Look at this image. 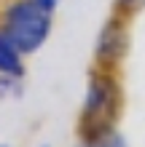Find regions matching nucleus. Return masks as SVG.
I'll list each match as a JSON object with an SVG mask.
<instances>
[{
    "instance_id": "1",
    "label": "nucleus",
    "mask_w": 145,
    "mask_h": 147,
    "mask_svg": "<svg viewBox=\"0 0 145 147\" xmlns=\"http://www.w3.org/2000/svg\"><path fill=\"white\" fill-rule=\"evenodd\" d=\"M124 86L121 70L116 67H99L94 64L89 72L83 107L78 118V136H94L118 126V118L124 115Z\"/></svg>"
},
{
    "instance_id": "2",
    "label": "nucleus",
    "mask_w": 145,
    "mask_h": 147,
    "mask_svg": "<svg viewBox=\"0 0 145 147\" xmlns=\"http://www.w3.org/2000/svg\"><path fill=\"white\" fill-rule=\"evenodd\" d=\"M0 30L19 46L22 54H35L51 32V11L35 0H11L3 8Z\"/></svg>"
},
{
    "instance_id": "3",
    "label": "nucleus",
    "mask_w": 145,
    "mask_h": 147,
    "mask_svg": "<svg viewBox=\"0 0 145 147\" xmlns=\"http://www.w3.org/2000/svg\"><path fill=\"white\" fill-rule=\"evenodd\" d=\"M132 46V22L118 13H110V19L102 24L97 46H94V64L99 67H116L121 70L126 54Z\"/></svg>"
},
{
    "instance_id": "4",
    "label": "nucleus",
    "mask_w": 145,
    "mask_h": 147,
    "mask_svg": "<svg viewBox=\"0 0 145 147\" xmlns=\"http://www.w3.org/2000/svg\"><path fill=\"white\" fill-rule=\"evenodd\" d=\"M24 75V54L19 46L0 30V78H19Z\"/></svg>"
},
{
    "instance_id": "5",
    "label": "nucleus",
    "mask_w": 145,
    "mask_h": 147,
    "mask_svg": "<svg viewBox=\"0 0 145 147\" xmlns=\"http://www.w3.org/2000/svg\"><path fill=\"white\" fill-rule=\"evenodd\" d=\"M75 147H129V144H126L118 128H110V131H102L94 136H81V142Z\"/></svg>"
},
{
    "instance_id": "6",
    "label": "nucleus",
    "mask_w": 145,
    "mask_h": 147,
    "mask_svg": "<svg viewBox=\"0 0 145 147\" xmlns=\"http://www.w3.org/2000/svg\"><path fill=\"white\" fill-rule=\"evenodd\" d=\"M145 11V0H116L113 3V13H118V16H124V19H134L137 13H142Z\"/></svg>"
},
{
    "instance_id": "7",
    "label": "nucleus",
    "mask_w": 145,
    "mask_h": 147,
    "mask_svg": "<svg viewBox=\"0 0 145 147\" xmlns=\"http://www.w3.org/2000/svg\"><path fill=\"white\" fill-rule=\"evenodd\" d=\"M35 3H38V5H43L46 11H51V13H54V8L59 5V0H35Z\"/></svg>"
},
{
    "instance_id": "8",
    "label": "nucleus",
    "mask_w": 145,
    "mask_h": 147,
    "mask_svg": "<svg viewBox=\"0 0 145 147\" xmlns=\"http://www.w3.org/2000/svg\"><path fill=\"white\" fill-rule=\"evenodd\" d=\"M0 147H5V144H0Z\"/></svg>"
}]
</instances>
